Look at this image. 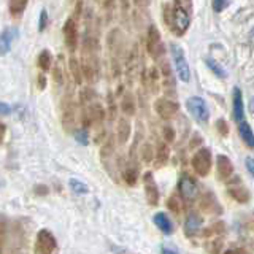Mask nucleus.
I'll return each instance as SVG.
<instances>
[{"label": "nucleus", "instance_id": "obj_1", "mask_svg": "<svg viewBox=\"0 0 254 254\" xmlns=\"http://www.w3.org/2000/svg\"><path fill=\"white\" fill-rule=\"evenodd\" d=\"M165 21L175 35H185L189 29V14L180 3V0H173V3L165 10Z\"/></svg>", "mask_w": 254, "mask_h": 254}, {"label": "nucleus", "instance_id": "obj_2", "mask_svg": "<svg viewBox=\"0 0 254 254\" xmlns=\"http://www.w3.org/2000/svg\"><path fill=\"white\" fill-rule=\"evenodd\" d=\"M29 242V234L26 230L22 221H16L10 224V230H8V238H6V248L8 253L11 254H22L26 251V246Z\"/></svg>", "mask_w": 254, "mask_h": 254}, {"label": "nucleus", "instance_id": "obj_3", "mask_svg": "<svg viewBox=\"0 0 254 254\" xmlns=\"http://www.w3.org/2000/svg\"><path fill=\"white\" fill-rule=\"evenodd\" d=\"M190 165H192V170L198 175V177L205 178L206 175L210 173L211 165H213V157H211V151L208 148H198L195 153L192 154L190 159Z\"/></svg>", "mask_w": 254, "mask_h": 254}, {"label": "nucleus", "instance_id": "obj_4", "mask_svg": "<svg viewBox=\"0 0 254 254\" xmlns=\"http://www.w3.org/2000/svg\"><path fill=\"white\" fill-rule=\"evenodd\" d=\"M58 248V240L54 234L48 229H40L35 237L34 254H53Z\"/></svg>", "mask_w": 254, "mask_h": 254}, {"label": "nucleus", "instance_id": "obj_5", "mask_svg": "<svg viewBox=\"0 0 254 254\" xmlns=\"http://www.w3.org/2000/svg\"><path fill=\"white\" fill-rule=\"evenodd\" d=\"M170 53H172V59L175 64V70H177V75L181 79L183 83H189L190 79V68H189V64L186 61V56L183 48L172 43L170 45Z\"/></svg>", "mask_w": 254, "mask_h": 254}, {"label": "nucleus", "instance_id": "obj_6", "mask_svg": "<svg viewBox=\"0 0 254 254\" xmlns=\"http://www.w3.org/2000/svg\"><path fill=\"white\" fill-rule=\"evenodd\" d=\"M177 188H178L180 197L186 203L194 202L195 198H197V195H198V186H197V183H195V180L192 177H189L188 173H183L181 177L178 178Z\"/></svg>", "mask_w": 254, "mask_h": 254}, {"label": "nucleus", "instance_id": "obj_7", "mask_svg": "<svg viewBox=\"0 0 254 254\" xmlns=\"http://www.w3.org/2000/svg\"><path fill=\"white\" fill-rule=\"evenodd\" d=\"M186 107H188V111L192 118L195 119L197 123L200 124H206L210 119V111H208V107H206V103L203 99L200 97H189L186 100Z\"/></svg>", "mask_w": 254, "mask_h": 254}, {"label": "nucleus", "instance_id": "obj_8", "mask_svg": "<svg viewBox=\"0 0 254 254\" xmlns=\"http://www.w3.org/2000/svg\"><path fill=\"white\" fill-rule=\"evenodd\" d=\"M146 48H148V53L149 56L153 58L154 61H159L164 56V45H162V40H161V34L156 26H149L148 29V35H146Z\"/></svg>", "mask_w": 254, "mask_h": 254}, {"label": "nucleus", "instance_id": "obj_9", "mask_svg": "<svg viewBox=\"0 0 254 254\" xmlns=\"http://www.w3.org/2000/svg\"><path fill=\"white\" fill-rule=\"evenodd\" d=\"M198 206H200V210L205 213V214H211V216H219L222 214V205L219 203V200L216 198L211 190H206L200 195L198 198Z\"/></svg>", "mask_w": 254, "mask_h": 254}, {"label": "nucleus", "instance_id": "obj_10", "mask_svg": "<svg viewBox=\"0 0 254 254\" xmlns=\"http://www.w3.org/2000/svg\"><path fill=\"white\" fill-rule=\"evenodd\" d=\"M154 110L159 115V118L162 119H172L178 115L180 111V105L175 100H170L167 97H161L154 102Z\"/></svg>", "mask_w": 254, "mask_h": 254}, {"label": "nucleus", "instance_id": "obj_11", "mask_svg": "<svg viewBox=\"0 0 254 254\" xmlns=\"http://www.w3.org/2000/svg\"><path fill=\"white\" fill-rule=\"evenodd\" d=\"M76 123H78V111H76L75 102H71V100L64 102V107H62V127H64V130L73 132Z\"/></svg>", "mask_w": 254, "mask_h": 254}, {"label": "nucleus", "instance_id": "obj_12", "mask_svg": "<svg viewBox=\"0 0 254 254\" xmlns=\"http://www.w3.org/2000/svg\"><path fill=\"white\" fill-rule=\"evenodd\" d=\"M143 186H145V195H146V202L149 206H156L159 203V188L154 181V177L151 172H146L143 175Z\"/></svg>", "mask_w": 254, "mask_h": 254}, {"label": "nucleus", "instance_id": "obj_13", "mask_svg": "<svg viewBox=\"0 0 254 254\" xmlns=\"http://www.w3.org/2000/svg\"><path fill=\"white\" fill-rule=\"evenodd\" d=\"M234 173V164L232 161L226 156V154H218L216 157V177L221 181H227L230 180Z\"/></svg>", "mask_w": 254, "mask_h": 254}, {"label": "nucleus", "instance_id": "obj_14", "mask_svg": "<svg viewBox=\"0 0 254 254\" xmlns=\"http://www.w3.org/2000/svg\"><path fill=\"white\" fill-rule=\"evenodd\" d=\"M238 181H240L238 178H235V181H232V185L229 186L227 192H229V195L232 197L235 202H238V203H248L251 200L250 189L245 188L243 185H240Z\"/></svg>", "mask_w": 254, "mask_h": 254}, {"label": "nucleus", "instance_id": "obj_15", "mask_svg": "<svg viewBox=\"0 0 254 254\" xmlns=\"http://www.w3.org/2000/svg\"><path fill=\"white\" fill-rule=\"evenodd\" d=\"M64 40H65V45L70 51H75L78 46V29L73 19H67L64 24Z\"/></svg>", "mask_w": 254, "mask_h": 254}, {"label": "nucleus", "instance_id": "obj_16", "mask_svg": "<svg viewBox=\"0 0 254 254\" xmlns=\"http://www.w3.org/2000/svg\"><path fill=\"white\" fill-rule=\"evenodd\" d=\"M203 226V216L197 211H190L186 219H185V234L188 237L195 235L200 232V229Z\"/></svg>", "mask_w": 254, "mask_h": 254}, {"label": "nucleus", "instance_id": "obj_17", "mask_svg": "<svg viewBox=\"0 0 254 254\" xmlns=\"http://www.w3.org/2000/svg\"><path fill=\"white\" fill-rule=\"evenodd\" d=\"M170 159V148L165 141L157 143L156 151H154V157H153V164L156 169H162L164 165H167Z\"/></svg>", "mask_w": 254, "mask_h": 254}, {"label": "nucleus", "instance_id": "obj_18", "mask_svg": "<svg viewBox=\"0 0 254 254\" xmlns=\"http://www.w3.org/2000/svg\"><path fill=\"white\" fill-rule=\"evenodd\" d=\"M232 113H234V119L240 124L245 121V107H243V95L242 91L235 87L234 89V97H232Z\"/></svg>", "mask_w": 254, "mask_h": 254}, {"label": "nucleus", "instance_id": "obj_19", "mask_svg": "<svg viewBox=\"0 0 254 254\" xmlns=\"http://www.w3.org/2000/svg\"><path fill=\"white\" fill-rule=\"evenodd\" d=\"M153 222L162 234H165V235H172L173 234V222L170 221V218L167 216L165 213H162V211L156 213L153 216Z\"/></svg>", "mask_w": 254, "mask_h": 254}, {"label": "nucleus", "instance_id": "obj_20", "mask_svg": "<svg viewBox=\"0 0 254 254\" xmlns=\"http://www.w3.org/2000/svg\"><path fill=\"white\" fill-rule=\"evenodd\" d=\"M16 35H18V30L16 29H5L2 34H0V56H5L11 50V45L14 42Z\"/></svg>", "mask_w": 254, "mask_h": 254}, {"label": "nucleus", "instance_id": "obj_21", "mask_svg": "<svg viewBox=\"0 0 254 254\" xmlns=\"http://www.w3.org/2000/svg\"><path fill=\"white\" fill-rule=\"evenodd\" d=\"M132 133V124L127 118H121L118 121V129H116V135H118V141L124 145V143L129 141Z\"/></svg>", "mask_w": 254, "mask_h": 254}, {"label": "nucleus", "instance_id": "obj_22", "mask_svg": "<svg viewBox=\"0 0 254 254\" xmlns=\"http://www.w3.org/2000/svg\"><path fill=\"white\" fill-rule=\"evenodd\" d=\"M140 178V172L137 165H127L126 169L123 170V181L126 183L127 186H135L137 181Z\"/></svg>", "mask_w": 254, "mask_h": 254}, {"label": "nucleus", "instance_id": "obj_23", "mask_svg": "<svg viewBox=\"0 0 254 254\" xmlns=\"http://www.w3.org/2000/svg\"><path fill=\"white\" fill-rule=\"evenodd\" d=\"M238 133H240V138L243 140L245 145L251 149L254 146V133H253L251 126L246 121L240 123V126H238Z\"/></svg>", "mask_w": 254, "mask_h": 254}, {"label": "nucleus", "instance_id": "obj_24", "mask_svg": "<svg viewBox=\"0 0 254 254\" xmlns=\"http://www.w3.org/2000/svg\"><path fill=\"white\" fill-rule=\"evenodd\" d=\"M8 230H10V221L3 214H0V254H3L6 250Z\"/></svg>", "mask_w": 254, "mask_h": 254}, {"label": "nucleus", "instance_id": "obj_25", "mask_svg": "<svg viewBox=\"0 0 254 254\" xmlns=\"http://www.w3.org/2000/svg\"><path fill=\"white\" fill-rule=\"evenodd\" d=\"M226 222H222V221H216V222H213L211 226H208V227H205L203 230H202V237H214L216 238L218 235H222L226 232Z\"/></svg>", "mask_w": 254, "mask_h": 254}, {"label": "nucleus", "instance_id": "obj_26", "mask_svg": "<svg viewBox=\"0 0 254 254\" xmlns=\"http://www.w3.org/2000/svg\"><path fill=\"white\" fill-rule=\"evenodd\" d=\"M162 76H164V87L167 91H170V94H173L175 92V79H173L172 68L167 62L162 64Z\"/></svg>", "mask_w": 254, "mask_h": 254}, {"label": "nucleus", "instance_id": "obj_27", "mask_svg": "<svg viewBox=\"0 0 254 254\" xmlns=\"http://www.w3.org/2000/svg\"><path fill=\"white\" fill-rule=\"evenodd\" d=\"M113 154H115V138L110 137L107 141H103L102 149H100V159H102V162L107 164Z\"/></svg>", "mask_w": 254, "mask_h": 254}, {"label": "nucleus", "instance_id": "obj_28", "mask_svg": "<svg viewBox=\"0 0 254 254\" xmlns=\"http://www.w3.org/2000/svg\"><path fill=\"white\" fill-rule=\"evenodd\" d=\"M121 110H123V113L126 116H133L135 115V110H137V107H135V99H133L132 94H126L123 97Z\"/></svg>", "mask_w": 254, "mask_h": 254}, {"label": "nucleus", "instance_id": "obj_29", "mask_svg": "<svg viewBox=\"0 0 254 254\" xmlns=\"http://www.w3.org/2000/svg\"><path fill=\"white\" fill-rule=\"evenodd\" d=\"M10 13L13 18H19L27 6V0H10Z\"/></svg>", "mask_w": 254, "mask_h": 254}, {"label": "nucleus", "instance_id": "obj_30", "mask_svg": "<svg viewBox=\"0 0 254 254\" xmlns=\"http://www.w3.org/2000/svg\"><path fill=\"white\" fill-rule=\"evenodd\" d=\"M140 157L141 161L145 164H151L153 162V157H154V146L151 143H143L141 148H140Z\"/></svg>", "mask_w": 254, "mask_h": 254}, {"label": "nucleus", "instance_id": "obj_31", "mask_svg": "<svg viewBox=\"0 0 254 254\" xmlns=\"http://www.w3.org/2000/svg\"><path fill=\"white\" fill-rule=\"evenodd\" d=\"M37 62H38V67L42 68L43 71L50 70V68H51V64H53V58H51L50 51H48V50H43L42 53L38 54Z\"/></svg>", "mask_w": 254, "mask_h": 254}, {"label": "nucleus", "instance_id": "obj_32", "mask_svg": "<svg viewBox=\"0 0 254 254\" xmlns=\"http://www.w3.org/2000/svg\"><path fill=\"white\" fill-rule=\"evenodd\" d=\"M70 73L71 76H73L75 79V83H81L83 81V71H81V64H79L76 59H70Z\"/></svg>", "mask_w": 254, "mask_h": 254}, {"label": "nucleus", "instance_id": "obj_33", "mask_svg": "<svg viewBox=\"0 0 254 254\" xmlns=\"http://www.w3.org/2000/svg\"><path fill=\"white\" fill-rule=\"evenodd\" d=\"M68 186H70V189H71V192H73V194H78V195H84V194H87V190H89L83 181L75 180V178H71V180L68 181Z\"/></svg>", "mask_w": 254, "mask_h": 254}, {"label": "nucleus", "instance_id": "obj_34", "mask_svg": "<svg viewBox=\"0 0 254 254\" xmlns=\"http://www.w3.org/2000/svg\"><path fill=\"white\" fill-rule=\"evenodd\" d=\"M205 64H206V65H208V68H210V70L213 71V73L216 75V76H219V78H226V76H227L226 70L222 68L218 62H214L213 59H206V61H205Z\"/></svg>", "mask_w": 254, "mask_h": 254}, {"label": "nucleus", "instance_id": "obj_35", "mask_svg": "<svg viewBox=\"0 0 254 254\" xmlns=\"http://www.w3.org/2000/svg\"><path fill=\"white\" fill-rule=\"evenodd\" d=\"M167 208H169L175 214H180L181 213V202H180V198L177 195H172V197L167 198Z\"/></svg>", "mask_w": 254, "mask_h": 254}, {"label": "nucleus", "instance_id": "obj_36", "mask_svg": "<svg viewBox=\"0 0 254 254\" xmlns=\"http://www.w3.org/2000/svg\"><path fill=\"white\" fill-rule=\"evenodd\" d=\"M222 246H224V243H222L221 238H214V240H211L208 245H206V251H208V254H221V250Z\"/></svg>", "mask_w": 254, "mask_h": 254}, {"label": "nucleus", "instance_id": "obj_37", "mask_svg": "<svg viewBox=\"0 0 254 254\" xmlns=\"http://www.w3.org/2000/svg\"><path fill=\"white\" fill-rule=\"evenodd\" d=\"M162 138L165 143H173L175 138H177V130H175L172 126H164L162 127Z\"/></svg>", "mask_w": 254, "mask_h": 254}, {"label": "nucleus", "instance_id": "obj_38", "mask_svg": "<svg viewBox=\"0 0 254 254\" xmlns=\"http://www.w3.org/2000/svg\"><path fill=\"white\" fill-rule=\"evenodd\" d=\"M73 137L76 138L78 143H81V145H87V143H89V132L86 129H75Z\"/></svg>", "mask_w": 254, "mask_h": 254}, {"label": "nucleus", "instance_id": "obj_39", "mask_svg": "<svg viewBox=\"0 0 254 254\" xmlns=\"http://www.w3.org/2000/svg\"><path fill=\"white\" fill-rule=\"evenodd\" d=\"M214 127H216V130H218V133L221 135V137H227L229 132H230V127H229L226 119H218L216 124H214Z\"/></svg>", "mask_w": 254, "mask_h": 254}, {"label": "nucleus", "instance_id": "obj_40", "mask_svg": "<svg viewBox=\"0 0 254 254\" xmlns=\"http://www.w3.org/2000/svg\"><path fill=\"white\" fill-rule=\"evenodd\" d=\"M148 81H149V84H151V89L153 91H156L157 89V81H159V71H157V68H149V76H148Z\"/></svg>", "mask_w": 254, "mask_h": 254}, {"label": "nucleus", "instance_id": "obj_41", "mask_svg": "<svg viewBox=\"0 0 254 254\" xmlns=\"http://www.w3.org/2000/svg\"><path fill=\"white\" fill-rule=\"evenodd\" d=\"M230 0H213V8H214V11H222L224 8L229 5Z\"/></svg>", "mask_w": 254, "mask_h": 254}, {"label": "nucleus", "instance_id": "obj_42", "mask_svg": "<svg viewBox=\"0 0 254 254\" xmlns=\"http://www.w3.org/2000/svg\"><path fill=\"white\" fill-rule=\"evenodd\" d=\"M203 143V140H202V137L198 133H194L192 135V138H190V141H189V148L190 149H195L197 146H200Z\"/></svg>", "mask_w": 254, "mask_h": 254}, {"label": "nucleus", "instance_id": "obj_43", "mask_svg": "<svg viewBox=\"0 0 254 254\" xmlns=\"http://www.w3.org/2000/svg\"><path fill=\"white\" fill-rule=\"evenodd\" d=\"M34 192H35L37 195L45 197V195L50 194V188H48L46 185H37V186L34 188Z\"/></svg>", "mask_w": 254, "mask_h": 254}, {"label": "nucleus", "instance_id": "obj_44", "mask_svg": "<svg viewBox=\"0 0 254 254\" xmlns=\"http://www.w3.org/2000/svg\"><path fill=\"white\" fill-rule=\"evenodd\" d=\"M48 26V13L46 10H43L40 13V21H38V30H45V27Z\"/></svg>", "mask_w": 254, "mask_h": 254}, {"label": "nucleus", "instance_id": "obj_45", "mask_svg": "<svg viewBox=\"0 0 254 254\" xmlns=\"http://www.w3.org/2000/svg\"><path fill=\"white\" fill-rule=\"evenodd\" d=\"M10 113H11V107L8 105V103H5V102H0V115L6 116V115H10Z\"/></svg>", "mask_w": 254, "mask_h": 254}, {"label": "nucleus", "instance_id": "obj_46", "mask_svg": "<svg viewBox=\"0 0 254 254\" xmlns=\"http://www.w3.org/2000/svg\"><path fill=\"white\" fill-rule=\"evenodd\" d=\"M108 102H110V118H111V119H115V118H116V108H115L113 95H108Z\"/></svg>", "mask_w": 254, "mask_h": 254}, {"label": "nucleus", "instance_id": "obj_47", "mask_svg": "<svg viewBox=\"0 0 254 254\" xmlns=\"http://www.w3.org/2000/svg\"><path fill=\"white\" fill-rule=\"evenodd\" d=\"M245 164H246V169H248V173L253 175L254 173V159L250 156V157H246L245 159Z\"/></svg>", "mask_w": 254, "mask_h": 254}, {"label": "nucleus", "instance_id": "obj_48", "mask_svg": "<svg viewBox=\"0 0 254 254\" xmlns=\"http://www.w3.org/2000/svg\"><path fill=\"white\" fill-rule=\"evenodd\" d=\"M5 133H6V126L3 123H0V145H2L5 140Z\"/></svg>", "mask_w": 254, "mask_h": 254}, {"label": "nucleus", "instance_id": "obj_49", "mask_svg": "<svg viewBox=\"0 0 254 254\" xmlns=\"http://www.w3.org/2000/svg\"><path fill=\"white\" fill-rule=\"evenodd\" d=\"M38 87H40V89H45V87H46V78L43 75L38 76Z\"/></svg>", "mask_w": 254, "mask_h": 254}, {"label": "nucleus", "instance_id": "obj_50", "mask_svg": "<svg viewBox=\"0 0 254 254\" xmlns=\"http://www.w3.org/2000/svg\"><path fill=\"white\" fill-rule=\"evenodd\" d=\"M161 253H162V254H180V253H177L175 250L167 248V246H162V248H161Z\"/></svg>", "mask_w": 254, "mask_h": 254}, {"label": "nucleus", "instance_id": "obj_51", "mask_svg": "<svg viewBox=\"0 0 254 254\" xmlns=\"http://www.w3.org/2000/svg\"><path fill=\"white\" fill-rule=\"evenodd\" d=\"M235 253L237 254H248V251H246L245 248H235Z\"/></svg>", "mask_w": 254, "mask_h": 254}, {"label": "nucleus", "instance_id": "obj_52", "mask_svg": "<svg viewBox=\"0 0 254 254\" xmlns=\"http://www.w3.org/2000/svg\"><path fill=\"white\" fill-rule=\"evenodd\" d=\"M224 254H237V253H235V250H227V251H224Z\"/></svg>", "mask_w": 254, "mask_h": 254}, {"label": "nucleus", "instance_id": "obj_53", "mask_svg": "<svg viewBox=\"0 0 254 254\" xmlns=\"http://www.w3.org/2000/svg\"><path fill=\"white\" fill-rule=\"evenodd\" d=\"M141 2H146V0H137V3H141Z\"/></svg>", "mask_w": 254, "mask_h": 254}]
</instances>
